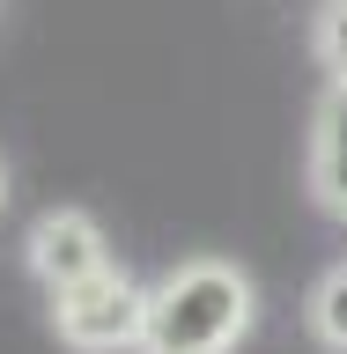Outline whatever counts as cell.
<instances>
[{"label": "cell", "mask_w": 347, "mask_h": 354, "mask_svg": "<svg viewBox=\"0 0 347 354\" xmlns=\"http://www.w3.org/2000/svg\"><path fill=\"white\" fill-rule=\"evenodd\" d=\"M318 52H326L332 82H347V0H332V8H326V22H318Z\"/></svg>", "instance_id": "8992f818"}, {"label": "cell", "mask_w": 347, "mask_h": 354, "mask_svg": "<svg viewBox=\"0 0 347 354\" xmlns=\"http://www.w3.org/2000/svg\"><path fill=\"white\" fill-rule=\"evenodd\" d=\"M0 199H8V170H0Z\"/></svg>", "instance_id": "52a82bcc"}, {"label": "cell", "mask_w": 347, "mask_h": 354, "mask_svg": "<svg viewBox=\"0 0 347 354\" xmlns=\"http://www.w3.org/2000/svg\"><path fill=\"white\" fill-rule=\"evenodd\" d=\"M251 332V281L229 259H185L163 288H148L141 354H229Z\"/></svg>", "instance_id": "6da1fadb"}, {"label": "cell", "mask_w": 347, "mask_h": 354, "mask_svg": "<svg viewBox=\"0 0 347 354\" xmlns=\"http://www.w3.org/2000/svg\"><path fill=\"white\" fill-rule=\"evenodd\" d=\"M141 317H148V288L133 281L126 266H96L82 281L52 288V325L74 354H118V347H141Z\"/></svg>", "instance_id": "7a4b0ae2"}, {"label": "cell", "mask_w": 347, "mask_h": 354, "mask_svg": "<svg viewBox=\"0 0 347 354\" xmlns=\"http://www.w3.org/2000/svg\"><path fill=\"white\" fill-rule=\"evenodd\" d=\"M310 177H318V199L347 214V82L326 96L318 111V148H310Z\"/></svg>", "instance_id": "277c9868"}, {"label": "cell", "mask_w": 347, "mask_h": 354, "mask_svg": "<svg viewBox=\"0 0 347 354\" xmlns=\"http://www.w3.org/2000/svg\"><path fill=\"white\" fill-rule=\"evenodd\" d=\"M310 332H318L332 354H347V266L318 281V295H310Z\"/></svg>", "instance_id": "5b68a950"}, {"label": "cell", "mask_w": 347, "mask_h": 354, "mask_svg": "<svg viewBox=\"0 0 347 354\" xmlns=\"http://www.w3.org/2000/svg\"><path fill=\"white\" fill-rule=\"evenodd\" d=\"M111 251H104V229L82 214V207H52V214L30 229V273H37L44 288H66L82 281V273H96Z\"/></svg>", "instance_id": "3957f363"}]
</instances>
